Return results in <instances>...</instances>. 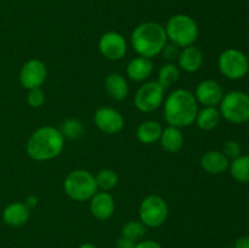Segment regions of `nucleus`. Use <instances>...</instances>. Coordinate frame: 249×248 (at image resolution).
I'll return each instance as SVG.
<instances>
[{"instance_id": "nucleus-1", "label": "nucleus", "mask_w": 249, "mask_h": 248, "mask_svg": "<svg viewBox=\"0 0 249 248\" xmlns=\"http://www.w3.org/2000/svg\"><path fill=\"white\" fill-rule=\"evenodd\" d=\"M198 102L191 91L177 89L164 101V118L170 126L186 128L196 121Z\"/></svg>"}, {"instance_id": "nucleus-2", "label": "nucleus", "mask_w": 249, "mask_h": 248, "mask_svg": "<svg viewBox=\"0 0 249 248\" xmlns=\"http://www.w3.org/2000/svg\"><path fill=\"white\" fill-rule=\"evenodd\" d=\"M65 138L55 126H41L29 136L26 150L34 160H49L57 157L63 150Z\"/></svg>"}, {"instance_id": "nucleus-3", "label": "nucleus", "mask_w": 249, "mask_h": 248, "mask_svg": "<svg viewBox=\"0 0 249 248\" xmlns=\"http://www.w3.org/2000/svg\"><path fill=\"white\" fill-rule=\"evenodd\" d=\"M167 40L164 27L156 22L139 24L131 34V44L136 53L150 60L162 53Z\"/></svg>"}, {"instance_id": "nucleus-4", "label": "nucleus", "mask_w": 249, "mask_h": 248, "mask_svg": "<svg viewBox=\"0 0 249 248\" xmlns=\"http://www.w3.org/2000/svg\"><path fill=\"white\" fill-rule=\"evenodd\" d=\"M168 40L179 48L194 45L198 36V26L191 16L178 14L168 19L164 27Z\"/></svg>"}, {"instance_id": "nucleus-5", "label": "nucleus", "mask_w": 249, "mask_h": 248, "mask_svg": "<svg viewBox=\"0 0 249 248\" xmlns=\"http://www.w3.org/2000/svg\"><path fill=\"white\" fill-rule=\"evenodd\" d=\"M97 184L95 177L84 169L71 172L63 181V190L71 199L84 202L91 199L97 192Z\"/></svg>"}, {"instance_id": "nucleus-6", "label": "nucleus", "mask_w": 249, "mask_h": 248, "mask_svg": "<svg viewBox=\"0 0 249 248\" xmlns=\"http://www.w3.org/2000/svg\"><path fill=\"white\" fill-rule=\"evenodd\" d=\"M220 114L235 124L249 121V95L243 91H230L225 94L220 102Z\"/></svg>"}, {"instance_id": "nucleus-7", "label": "nucleus", "mask_w": 249, "mask_h": 248, "mask_svg": "<svg viewBox=\"0 0 249 248\" xmlns=\"http://www.w3.org/2000/svg\"><path fill=\"white\" fill-rule=\"evenodd\" d=\"M221 74L231 80H238L248 73V58L237 49H226L221 53L218 60Z\"/></svg>"}, {"instance_id": "nucleus-8", "label": "nucleus", "mask_w": 249, "mask_h": 248, "mask_svg": "<svg viewBox=\"0 0 249 248\" xmlns=\"http://www.w3.org/2000/svg\"><path fill=\"white\" fill-rule=\"evenodd\" d=\"M139 216L141 223L150 228H158L163 225L168 218V204L162 197L148 196L141 202L139 208Z\"/></svg>"}, {"instance_id": "nucleus-9", "label": "nucleus", "mask_w": 249, "mask_h": 248, "mask_svg": "<svg viewBox=\"0 0 249 248\" xmlns=\"http://www.w3.org/2000/svg\"><path fill=\"white\" fill-rule=\"evenodd\" d=\"M164 99V88L156 80V82H148L139 88L135 94L136 108L143 113H150L156 111L162 105Z\"/></svg>"}, {"instance_id": "nucleus-10", "label": "nucleus", "mask_w": 249, "mask_h": 248, "mask_svg": "<svg viewBox=\"0 0 249 248\" xmlns=\"http://www.w3.org/2000/svg\"><path fill=\"white\" fill-rule=\"evenodd\" d=\"M48 70L43 61L32 58L27 61L19 72V82L26 89H36L45 83Z\"/></svg>"}, {"instance_id": "nucleus-11", "label": "nucleus", "mask_w": 249, "mask_h": 248, "mask_svg": "<svg viewBox=\"0 0 249 248\" xmlns=\"http://www.w3.org/2000/svg\"><path fill=\"white\" fill-rule=\"evenodd\" d=\"M99 50L107 60L118 61L124 57L128 45L121 33L111 31L101 35L99 40Z\"/></svg>"}, {"instance_id": "nucleus-12", "label": "nucleus", "mask_w": 249, "mask_h": 248, "mask_svg": "<svg viewBox=\"0 0 249 248\" xmlns=\"http://www.w3.org/2000/svg\"><path fill=\"white\" fill-rule=\"evenodd\" d=\"M95 124L105 134H117L124 128V118L112 107H101L95 112Z\"/></svg>"}, {"instance_id": "nucleus-13", "label": "nucleus", "mask_w": 249, "mask_h": 248, "mask_svg": "<svg viewBox=\"0 0 249 248\" xmlns=\"http://www.w3.org/2000/svg\"><path fill=\"white\" fill-rule=\"evenodd\" d=\"M223 96V88L216 80L213 79H206L199 83L196 88V94H195L197 102L204 105V106L214 107L220 104Z\"/></svg>"}, {"instance_id": "nucleus-14", "label": "nucleus", "mask_w": 249, "mask_h": 248, "mask_svg": "<svg viewBox=\"0 0 249 248\" xmlns=\"http://www.w3.org/2000/svg\"><path fill=\"white\" fill-rule=\"evenodd\" d=\"M90 212L99 220H107L114 213V199L108 192H96L90 199Z\"/></svg>"}, {"instance_id": "nucleus-15", "label": "nucleus", "mask_w": 249, "mask_h": 248, "mask_svg": "<svg viewBox=\"0 0 249 248\" xmlns=\"http://www.w3.org/2000/svg\"><path fill=\"white\" fill-rule=\"evenodd\" d=\"M29 215H31V209L26 206V203L14 202L5 207L2 212V220L9 226L18 228L28 221Z\"/></svg>"}, {"instance_id": "nucleus-16", "label": "nucleus", "mask_w": 249, "mask_h": 248, "mask_svg": "<svg viewBox=\"0 0 249 248\" xmlns=\"http://www.w3.org/2000/svg\"><path fill=\"white\" fill-rule=\"evenodd\" d=\"M201 165L209 174H221L228 169L230 162L220 151H208L202 156Z\"/></svg>"}, {"instance_id": "nucleus-17", "label": "nucleus", "mask_w": 249, "mask_h": 248, "mask_svg": "<svg viewBox=\"0 0 249 248\" xmlns=\"http://www.w3.org/2000/svg\"><path fill=\"white\" fill-rule=\"evenodd\" d=\"M178 58H179V66L185 72L194 73L201 68L203 62V53L199 48L190 45L182 49Z\"/></svg>"}, {"instance_id": "nucleus-18", "label": "nucleus", "mask_w": 249, "mask_h": 248, "mask_svg": "<svg viewBox=\"0 0 249 248\" xmlns=\"http://www.w3.org/2000/svg\"><path fill=\"white\" fill-rule=\"evenodd\" d=\"M152 61L150 58L141 57V56L133 58L126 66V73H128L129 78L135 82H142V80L147 79L152 74Z\"/></svg>"}, {"instance_id": "nucleus-19", "label": "nucleus", "mask_w": 249, "mask_h": 248, "mask_svg": "<svg viewBox=\"0 0 249 248\" xmlns=\"http://www.w3.org/2000/svg\"><path fill=\"white\" fill-rule=\"evenodd\" d=\"M105 89L109 97L117 101H122L129 94V87L124 77L118 73H112L105 80Z\"/></svg>"}, {"instance_id": "nucleus-20", "label": "nucleus", "mask_w": 249, "mask_h": 248, "mask_svg": "<svg viewBox=\"0 0 249 248\" xmlns=\"http://www.w3.org/2000/svg\"><path fill=\"white\" fill-rule=\"evenodd\" d=\"M160 145H162L163 150L169 153L179 152L184 145V135L179 128L169 125L162 131Z\"/></svg>"}, {"instance_id": "nucleus-21", "label": "nucleus", "mask_w": 249, "mask_h": 248, "mask_svg": "<svg viewBox=\"0 0 249 248\" xmlns=\"http://www.w3.org/2000/svg\"><path fill=\"white\" fill-rule=\"evenodd\" d=\"M163 128L158 122L156 121H146L142 122L140 125L138 126L136 130V138L140 142L145 143V145H151V143L156 142L160 139L162 135Z\"/></svg>"}, {"instance_id": "nucleus-22", "label": "nucleus", "mask_w": 249, "mask_h": 248, "mask_svg": "<svg viewBox=\"0 0 249 248\" xmlns=\"http://www.w3.org/2000/svg\"><path fill=\"white\" fill-rule=\"evenodd\" d=\"M221 114L216 107L214 106H206L203 109L198 111L196 117L197 125L202 130H213L214 128H216L220 122Z\"/></svg>"}, {"instance_id": "nucleus-23", "label": "nucleus", "mask_w": 249, "mask_h": 248, "mask_svg": "<svg viewBox=\"0 0 249 248\" xmlns=\"http://www.w3.org/2000/svg\"><path fill=\"white\" fill-rule=\"evenodd\" d=\"M231 175L238 182L249 184V155H241L230 165Z\"/></svg>"}, {"instance_id": "nucleus-24", "label": "nucleus", "mask_w": 249, "mask_h": 248, "mask_svg": "<svg viewBox=\"0 0 249 248\" xmlns=\"http://www.w3.org/2000/svg\"><path fill=\"white\" fill-rule=\"evenodd\" d=\"M146 231H147V229L141 221L130 220L124 224L123 228H122V236L136 242L146 235Z\"/></svg>"}, {"instance_id": "nucleus-25", "label": "nucleus", "mask_w": 249, "mask_h": 248, "mask_svg": "<svg viewBox=\"0 0 249 248\" xmlns=\"http://www.w3.org/2000/svg\"><path fill=\"white\" fill-rule=\"evenodd\" d=\"M179 68L177 66L173 65V63H167L158 72L157 82L165 89L179 79Z\"/></svg>"}, {"instance_id": "nucleus-26", "label": "nucleus", "mask_w": 249, "mask_h": 248, "mask_svg": "<svg viewBox=\"0 0 249 248\" xmlns=\"http://www.w3.org/2000/svg\"><path fill=\"white\" fill-rule=\"evenodd\" d=\"M95 180H96L97 187H100L104 191H108V190L114 189L117 186L118 175L112 169H102L97 173Z\"/></svg>"}, {"instance_id": "nucleus-27", "label": "nucleus", "mask_w": 249, "mask_h": 248, "mask_svg": "<svg viewBox=\"0 0 249 248\" xmlns=\"http://www.w3.org/2000/svg\"><path fill=\"white\" fill-rule=\"evenodd\" d=\"M63 138L67 139H79L84 134V125L80 121L74 118L66 119L60 128Z\"/></svg>"}, {"instance_id": "nucleus-28", "label": "nucleus", "mask_w": 249, "mask_h": 248, "mask_svg": "<svg viewBox=\"0 0 249 248\" xmlns=\"http://www.w3.org/2000/svg\"><path fill=\"white\" fill-rule=\"evenodd\" d=\"M27 101L28 105L33 108H39L44 105L45 102V95L44 91L40 88H36V89H31L29 90L28 95H27Z\"/></svg>"}, {"instance_id": "nucleus-29", "label": "nucleus", "mask_w": 249, "mask_h": 248, "mask_svg": "<svg viewBox=\"0 0 249 248\" xmlns=\"http://www.w3.org/2000/svg\"><path fill=\"white\" fill-rule=\"evenodd\" d=\"M241 152H242V148H241L240 143L235 140H229L224 143L223 147V153L228 158H235L240 157Z\"/></svg>"}, {"instance_id": "nucleus-30", "label": "nucleus", "mask_w": 249, "mask_h": 248, "mask_svg": "<svg viewBox=\"0 0 249 248\" xmlns=\"http://www.w3.org/2000/svg\"><path fill=\"white\" fill-rule=\"evenodd\" d=\"M162 53H163V57L165 58V60H175L177 57H179L180 55V50H179V46L175 45V44L170 43V44H165V46L163 48L162 50Z\"/></svg>"}, {"instance_id": "nucleus-31", "label": "nucleus", "mask_w": 249, "mask_h": 248, "mask_svg": "<svg viewBox=\"0 0 249 248\" xmlns=\"http://www.w3.org/2000/svg\"><path fill=\"white\" fill-rule=\"evenodd\" d=\"M134 248H163L162 246L158 242L152 240H146V241H140V242L135 243Z\"/></svg>"}, {"instance_id": "nucleus-32", "label": "nucleus", "mask_w": 249, "mask_h": 248, "mask_svg": "<svg viewBox=\"0 0 249 248\" xmlns=\"http://www.w3.org/2000/svg\"><path fill=\"white\" fill-rule=\"evenodd\" d=\"M134 246H135V242L124 236H121L116 241V248H134Z\"/></svg>"}, {"instance_id": "nucleus-33", "label": "nucleus", "mask_w": 249, "mask_h": 248, "mask_svg": "<svg viewBox=\"0 0 249 248\" xmlns=\"http://www.w3.org/2000/svg\"><path fill=\"white\" fill-rule=\"evenodd\" d=\"M235 248H249V236H242V237L237 238Z\"/></svg>"}, {"instance_id": "nucleus-34", "label": "nucleus", "mask_w": 249, "mask_h": 248, "mask_svg": "<svg viewBox=\"0 0 249 248\" xmlns=\"http://www.w3.org/2000/svg\"><path fill=\"white\" fill-rule=\"evenodd\" d=\"M36 204H38V197L34 196V195H32V196L27 197V199H26V206L28 207L29 209L34 208V207H36Z\"/></svg>"}, {"instance_id": "nucleus-35", "label": "nucleus", "mask_w": 249, "mask_h": 248, "mask_svg": "<svg viewBox=\"0 0 249 248\" xmlns=\"http://www.w3.org/2000/svg\"><path fill=\"white\" fill-rule=\"evenodd\" d=\"M79 248H97L94 243H83L79 246Z\"/></svg>"}, {"instance_id": "nucleus-36", "label": "nucleus", "mask_w": 249, "mask_h": 248, "mask_svg": "<svg viewBox=\"0 0 249 248\" xmlns=\"http://www.w3.org/2000/svg\"><path fill=\"white\" fill-rule=\"evenodd\" d=\"M248 67H249V60H248Z\"/></svg>"}]
</instances>
